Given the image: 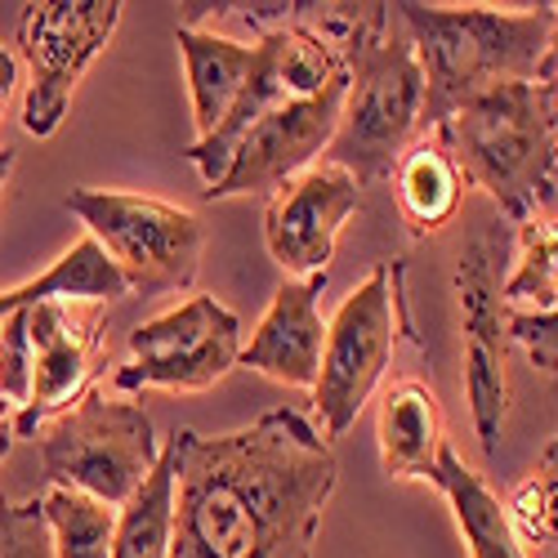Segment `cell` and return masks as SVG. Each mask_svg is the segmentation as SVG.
<instances>
[{
  "label": "cell",
  "instance_id": "14",
  "mask_svg": "<svg viewBox=\"0 0 558 558\" xmlns=\"http://www.w3.org/2000/svg\"><path fill=\"white\" fill-rule=\"evenodd\" d=\"M322 287H327V277H287L272 291L259 327L242 344V366L277 385L313 389L322 371V349H327V322L317 308Z\"/></svg>",
  "mask_w": 558,
  "mask_h": 558
},
{
  "label": "cell",
  "instance_id": "6",
  "mask_svg": "<svg viewBox=\"0 0 558 558\" xmlns=\"http://www.w3.org/2000/svg\"><path fill=\"white\" fill-rule=\"evenodd\" d=\"M402 336L415 340L402 295V264L380 259L327 322V349H322V371L313 385V407L327 442L344 438L357 425V415L371 402V393L380 389Z\"/></svg>",
  "mask_w": 558,
  "mask_h": 558
},
{
  "label": "cell",
  "instance_id": "4",
  "mask_svg": "<svg viewBox=\"0 0 558 558\" xmlns=\"http://www.w3.org/2000/svg\"><path fill=\"white\" fill-rule=\"evenodd\" d=\"M434 138L460 179L483 189L509 223L541 215L558 174V125L536 81H509L456 108Z\"/></svg>",
  "mask_w": 558,
  "mask_h": 558
},
{
  "label": "cell",
  "instance_id": "15",
  "mask_svg": "<svg viewBox=\"0 0 558 558\" xmlns=\"http://www.w3.org/2000/svg\"><path fill=\"white\" fill-rule=\"evenodd\" d=\"M174 45H179L183 72H189V99H193L197 138H206L223 125L232 104L242 99V89L255 72V40H238V36L183 23L174 32Z\"/></svg>",
  "mask_w": 558,
  "mask_h": 558
},
{
  "label": "cell",
  "instance_id": "7",
  "mask_svg": "<svg viewBox=\"0 0 558 558\" xmlns=\"http://www.w3.org/2000/svg\"><path fill=\"white\" fill-rule=\"evenodd\" d=\"M63 206L121 268L130 295L189 291L197 282L206 223L193 210L117 189H72Z\"/></svg>",
  "mask_w": 558,
  "mask_h": 558
},
{
  "label": "cell",
  "instance_id": "20",
  "mask_svg": "<svg viewBox=\"0 0 558 558\" xmlns=\"http://www.w3.org/2000/svg\"><path fill=\"white\" fill-rule=\"evenodd\" d=\"M519 228L514 268L500 277V300L509 313H541L558 304V219L527 215Z\"/></svg>",
  "mask_w": 558,
  "mask_h": 558
},
{
  "label": "cell",
  "instance_id": "22",
  "mask_svg": "<svg viewBox=\"0 0 558 558\" xmlns=\"http://www.w3.org/2000/svg\"><path fill=\"white\" fill-rule=\"evenodd\" d=\"M40 514H45V532H50L54 558H112L117 509L89 500L81 492L45 487Z\"/></svg>",
  "mask_w": 558,
  "mask_h": 558
},
{
  "label": "cell",
  "instance_id": "27",
  "mask_svg": "<svg viewBox=\"0 0 558 558\" xmlns=\"http://www.w3.org/2000/svg\"><path fill=\"white\" fill-rule=\"evenodd\" d=\"M14 85H19V63H14V54L5 50V45H0V112L10 108Z\"/></svg>",
  "mask_w": 558,
  "mask_h": 558
},
{
  "label": "cell",
  "instance_id": "10",
  "mask_svg": "<svg viewBox=\"0 0 558 558\" xmlns=\"http://www.w3.org/2000/svg\"><path fill=\"white\" fill-rule=\"evenodd\" d=\"M456 304H460V385L470 402V421L492 464L505 438L509 415V308L500 300V272H496V242L474 238L456 259Z\"/></svg>",
  "mask_w": 558,
  "mask_h": 558
},
{
  "label": "cell",
  "instance_id": "3",
  "mask_svg": "<svg viewBox=\"0 0 558 558\" xmlns=\"http://www.w3.org/2000/svg\"><path fill=\"white\" fill-rule=\"evenodd\" d=\"M425 72V121L438 130L456 108L509 81H536L554 40L558 5L492 10V5H393Z\"/></svg>",
  "mask_w": 558,
  "mask_h": 558
},
{
  "label": "cell",
  "instance_id": "1",
  "mask_svg": "<svg viewBox=\"0 0 558 558\" xmlns=\"http://www.w3.org/2000/svg\"><path fill=\"white\" fill-rule=\"evenodd\" d=\"M170 558H313L340 460L295 407L232 434L174 429Z\"/></svg>",
  "mask_w": 558,
  "mask_h": 558
},
{
  "label": "cell",
  "instance_id": "19",
  "mask_svg": "<svg viewBox=\"0 0 558 558\" xmlns=\"http://www.w3.org/2000/svg\"><path fill=\"white\" fill-rule=\"evenodd\" d=\"M393 193H398V210L411 228V238L425 242L456 219L464 202V179L456 161L447 157V148L429 134V138H415L402 153V161L393 166Z\"/></svg>",
  "mask_w": 558,
  "mask_h": 558
},
{
  "label": "cell",
  "instance_id": "26",
  "mask_svg": "<svg viewBox=\"0 0 558 558\" xmlns=\"http://www.w3.org/2000/svg\"><path fill=\"white\" fill-rule=\"evenodd\" d=\"M536 85H541V95L549 104L554 125H558V23H554V40H549V50H545V63L536 72Z\"/></svg>",
  "mask_w": 558,
  "mask_h": 558
},
{
  "label": "cell",
  "instance_id": "16",
  "mask_svg": "<svg viewBox=\"0 0 558 558\" xmlns=\"http://www.w3.org/2000/svg\"><path fill=\"white\" fill-rule=\"evenodd\" d=\"M376 438H380V464L389 478H425L447 447L442 407L429 385L421 380H398L380 393L376 415Z\"/></svg>",
  "mask_w": 558,
  "mask_h": 558
},
{
  "label": "cell",
  "instance_id": "18",
  "mask_svg": "<svg viewBox=\"0 0 558 558\" xmlns=\"http://www.w3.org/2000/svg\"><path fill=\"white\" fill-rule=\"evenodd\" d=\"M125 295H130V287H125L121 268L104 255V246L95 238H81L40 277H32V282H23L14 291H0V317L32 308V304H104L108 308Z\"/></svg>",
  "mask_w": 558,
  "mask_h": 558
},
{
  "label": "cell",
  "instance_id": "28",
  "mask_svg": "<svg viewBox=\"0 0 558 558\" xmlns=\"http://www.w3.org/2000/svg\"><path fill=\"white\" fill-rule=\"evenodd\" d=\"M14 407H5V402H0V460H5L10 456V447H14Z\"/></svg>",
  "mask_w": 558,
  "mask_h": 558
},
{
  "label": "cell",
  "instance_id": "2",
  "mask_svg": "<svg viewBox=\"0 0 558 558\" xmlns=\"http://www.w3.org/2000/svg\"><path fill=\"white\" fill-rule=\"evenodd\" d=\"M313 27L336 40L349 72L340 130L322 161L362 189L393 179L425 121V72L411 40L389 27V5H313Z\"/></svg>",
  "mask_w": 558,
  "mask_h": 558
},
{
  "label": "cell",
  "instance_id": "5",
  "mask_svg": "<svg viewBox=\"0 0 558 558\" xmlns=\"http://www.w3.org/2000/svg\"><path fill=\"white\" fill-rule=\"evenodd\" d=\"M40 470L50 487L81 492L108 509H121L153 478L161 447L153 415L108 389H89L76 407L36 429Z\"/></svg>",
  "mask_w": 558,
  "mask_h": 558
},
{
  "label": "cell",
  "instance_id": "23",
  "mask_svg": "<svg viewBox=\"0 0 558 558\" xmlns=\"http://www.w3.org/2000/svg\"><path fill=\"white\" fill-rule=\"evenodd\" d=\"M505 509L527 558H558V438H549L536 470L509 492Z\"/></svg>",
  "mask_w": 558,
  "mask_h": 558
},
{
  "label": "cell",
  "instance_id": "8",
  "mask_svg": "<svg viewBox=\"0 0 558 558\" xmlns=\"http://www.w3.org/2000/svg\"><path fill=\"white\" fill-rule=\"evenodd\" d=\"M125 349L130 353L112 376V393L121 398H134L144 389L202 393L215 389L242 362V322L223 300L193 295L153 322H138Z\"/></svg>",
  "mask_w": 558,
  "mask_h": 558
},
{
  "label": "cell",
  "instance_id": "21",
  "mask_svg": "<svg viewBox=\"0 0 558 558\" xmlns=\"http://www.w3.org/2000/svg\"><path fill=\"white\" fill-rule=\"evenodd\" d=\"M170 519H174V456L170 447H161L153 478L117 514L112 558H170Z\"/></svg>",
  "mask_w": 558,
  "mask_h": 558
},
{
  "label": "cell",
  "instance_id": "30",
  "mask_svg": "<svg viewBox=\"0 0 558 558\" xmlns=\"http://www.w3.org/2000/svg\"><path fill=\"white\" fill-rule=\"evenodd\" d=\"M549 393H554V411H558V362L549 366Z\"/></svg>",
  "mask_w": 558,
  "mask_h": 558
},
{
  "label": "cell",
  "instance_id": "24",
  "mask_svg": "<svg viewBox=\"0 0 558 558\" xmlns=\"http://www.w3.org/2000/svg\"><path fill=\"white\" fill-rule=\"evenodd\" d=\"M0 558H54L45 514H40V496L14 505L0 492Z\"/></svg>",
  "mask_w": 558,
  "mask_h": 558
},
{
  "label": "cell",
  "instance_id": "25",
  "mask_svg": "<svg viewBox=\"0 0 558 558\" xmlns=\"http://www.w3.org/2000/svg\"><path fill=\"white\" fill-rule=\"evenodd\" d=\"M509 344L532 353L541 371L558 362V304L541 313H509Z\"/></svg>",
  "mask_w": 558,
  "mask_h": 558
},
{
  "label": "cell",
  "instance_id": "12",
  "mask_svg": "<svg viewBox=\"0 0 558 558\" xmlns=\"http://www.w3.org/2000/svg\"><path fill=\"white\" fill-rule=\"evenodd\" d=\"M32 398L14 415V434L36 438L45 421L76 407L104 366V304H32Z\"/></svg>",
  "mask_w": 558,
  "mask_h": 558
},
{
  "label": "cell",
  "instance_id": "17",
  "mask_svg": "<svg viewBox=\"0 0 558 558\" xmlns=\"http://www.w3.org/2000/svg\"><path fill=\"white\" fill-rule=\"evenodd\" d=\"M429 483L447 496L456 532H460L464 549H470V558H527L514 523H509L505 500L492 492V483L478 470H470V464L460 460V451L451 442L442 447Z\"/></svg>",
  "mask_w": 558,
  "mask_h": 558
},
{
  "label": "cell",
  "instance_id": "9",
  "mask_svg": "<svg viewBox=\"0 0 558 558\" xmlns=\"http://www.w3.org/2000/svg\"><path fill=\"white\" fill-rule=\"evenodd\" d=\"M121 0H36L19 14V50L27 59V95H23V130L50 138L68 108L81 76L95 68L121 23Z\"/></svg>",
  "mask_w": 558,
  "mask_h": 558
},
{
  "label": "cell",
  "instance_id": "29",
  "mask_svg": "<svg viewBox=\"0 0 558 558\" xmlns=\"http://www.w3.org/2000/svg\"><path fill=\"white\" fill-rule=\"evenodd\" d=\"M14 166H19V157H14V148H0V197H5V183H10V174H14Z\"/></svg>",
  "mask_w": 558,
  "mask_h": 558
},
{
  "label": "cell",
  "instance_id": "13",
  "mask_svg": "<svg viewBox=\"0 0 558 558\" xmlns=\"http://www.w3.org/2000/svg\"><path fill=\"white\" fill-rule=\"evenodd\" d=\"M357 210H362V183L327 161H317L268 197L264 246L287 277H327L340 232Z\"/></svg>",
  "mask_w": 558,
  "mask_h": 558
},
{
  "label": "cell",
  "instance_id": "11",
  "mask_svg": "<svg viewBox=\"0 0 558 558\" xmlns=\"http://www.w3.org/2000/svg\"><path fill=\"white\" fill-rule=\"evenodd\" d=\"M344 85H349V72L336 85L322 89V95L282 104V108H272L268 117H259L238 144V153H232L223 179L215 183V189H206V202L272 197L287 179H295L308 166H317V157H327L331 138L340 130Z\"/></svg>",
  "mask_w": 558,
  "mask_h": 558
}]
</instances>
